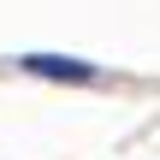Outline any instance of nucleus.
Returning <instances> with one entry per match:
<instances>
[{"mask_svg":"<svg viewBox=\"0 0 160 160\" xmlns=\"http://www.w3.org/2000/svg\"><path fill=\"white\" fill-rule=\"evenodd\" d=\"M30 77H65V83H95V65L89 59H65V53H24L18 59Z\"/></svg>","mask_w":160,"mask_h":160,"instance_id":"obj_1","label":"nucleus"}]
</instances>
